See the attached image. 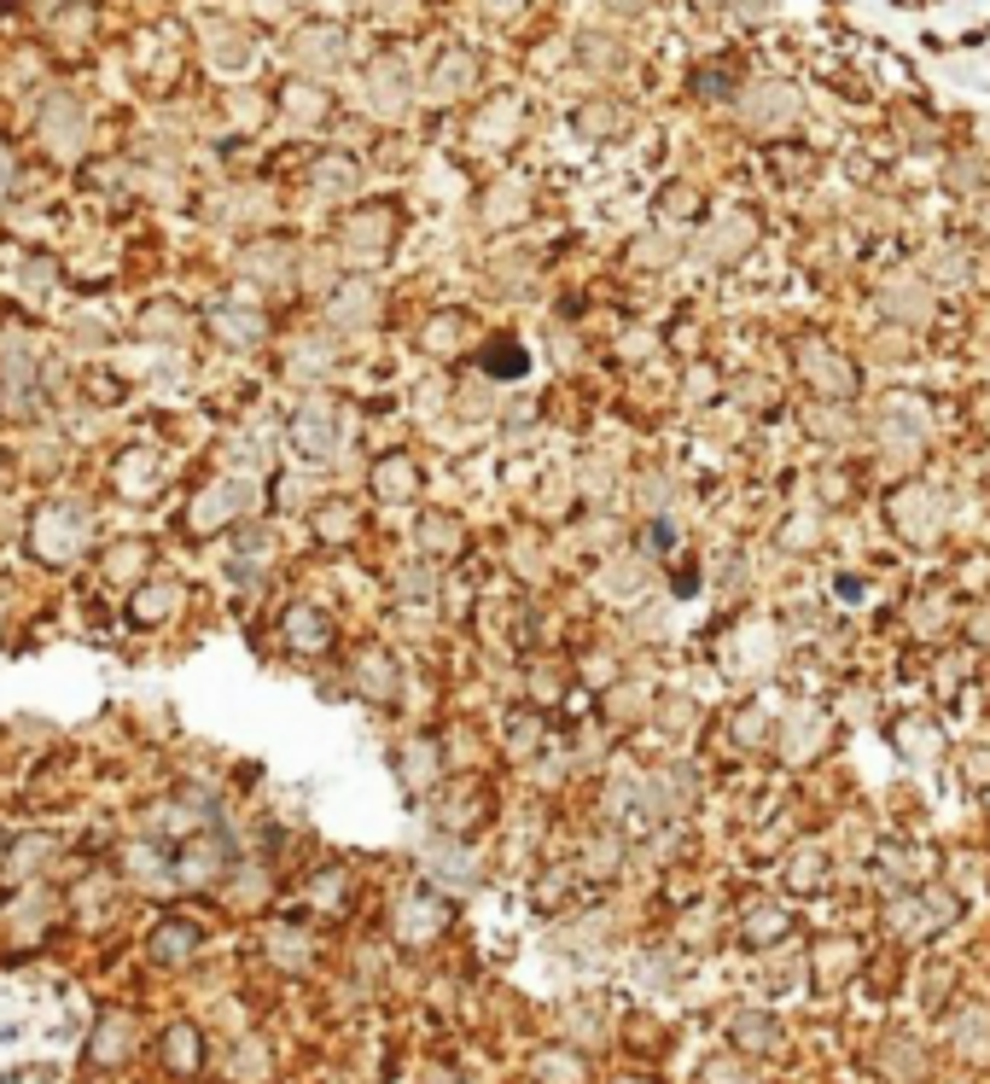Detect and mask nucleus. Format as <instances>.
<instances>
[{
	"instance_id": "5",
	"label": "nucleus",
	"mask_w": 990,
	"mask_h": 1084,
	"mask_svg": "<svg viewBox=\"0 0 990 1084\" xmlns=\"http://www.w3.org/2000/svg\"><path fill=\"white\" fill-rule=\"evenodd\" d=\"M222 869H228V851H222V846L211 840V834H198V846L181 851V874H175V881H187V887H211Z\"/></svg>"
},
{
	"instance_id": "8",
	"label": "nucleus",
	"mask_w": 990,
	"mask_h": 1084,
	"mask_svg": "<svg viewBox=\"0 0 990 1084\" xmlns=\"http://www.w3.org/2000/svg\"><path fill=\"white\" fill-rule=\"evenodd\" d=\"M415 461H408V455H390V461H379L374 466V490H379V496L385 502H408V496H415Z\"/></svg>"
},
{
	"instance_id": "6",
	"label": "nucleus",
	"mask_w": 990,
	"mask_h": 1084,
	"mask_svg": "<svg viewBox=\"0 0 990 1084\" xmlns=\"http://www.w3.org/2000/svg\"><path fill=\"white\" fill-rule=\"evenodd\" d=\"M478 367H484L489 379H519L525 367H530V351H525L519 339H507V333H502V339H489L484 351H478Z\"/></svg>"
},
{
	"instance_id": "1",
	"label": "nucleus",
	"mask_w": 990,
	"mask_h": 1084,
	"mask_svg": "<svg viewBox=\"0 0 990 1084\" xmlns=\"http://www.w3.org/2000/svg\"><path fill=\"white\" fill-rule=\"evenodd\" d=\"M30 543L47 566H71L82 548H88V514L76 502H47L30 525Z\"/></svg>"
},
{
	"instance_id": "4",
	"label": "nucleus",
	"mask_w": 990,
	"mask_h": 1084,
	"mask_svg": "<svg viewBox=\"0 0 990 1084\" xmlns=\"http://www.w3.org/2000/svg\"><path fill=\"white\" fill-rule=\"evenodd\" d=\"M158 1050H163V1067L170 1073H198L204 1067V1038L187 1027V1020H175V1027L158 1038Z\"/></svg>"
},
{
	"instance_id": "9",
	"label": "nucleus",
	"mask_w": 990,
	"mask_h": 1084,
	"mask_svg": "<svg viewBox=\"0 0 990 1084\" xmlns=\"http://www.w3.org/2000/svg\"><path fill=\"white\" fill-rule=\"evenodd\" d=\"M286 624H292L298 630V647H321V636H326V619H321V612H309V607H292V619H286Z\"/></svg>"
},
{
	"instance_id": "10",
	"label": "nucleus",
	"mask_w": 990,
	"mask_h": 1084,
	"mask_svg": "<svg viewBox=\"0 0 990 1084\" xmlns=\"http://www.w3.org/2000/svg\"><path fill=\"white\" fill-rule=\"evenodd\" d=\"M129 1044H134V1027H129L122 1015L106 1020V1032H94V1055H99V1050H129Z\"/></svg>"
},
{
	"instance_id": "2",
	"label": "nucleus",
	"mask_w": 990,
	"mask_h": 1084,
	"mask_svg": "<svg viewBox=\"0 0 990 1084\" xmlns=\"http://www.w3.org/2000/svg\"><path fill=\"white\" fill-rule=\"evenodd\" d=\"M292 449L303 461H326L338 449V415H333V403H303L298 415H292Z\"/></svg>"
},
{
	"instance_id": "7",
	"label": "nucleus",
	"mask_w": 990,
	"mask_h": 1084,
	"mask_svg": "<svg viewBox=\"0 0 990 1084\" xmlns=\"http://www.w3.org/2000/svg\"><path fill=\"white\" fill-rule=\"evenodd\" d=\"M147 951H152V963H158V968H181V963H187V956L198 951V933H193V927H181V922H163V927L152 933V945H147Z\"/></svg>"
},
{
	"instance_id": "3",
	"label": "nucleus",
	"mask_w": 990,
	"mask_h": 1084,
	"mask_svg": "<svg viewBox=\"0 0 990 1084\" xmlns=\"http://www.w3.org/2000/svg\"><path fill=\"white\" fill-rule=\"evenodd\" d=\"M58 846L53 834H18V840L0 851V881H30V874H41V863H47Z\"/></svg>"
}]
</instances>
